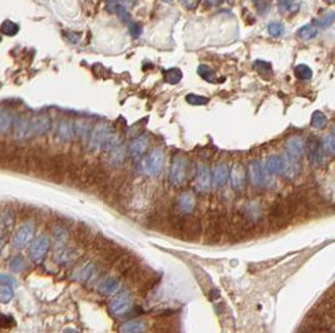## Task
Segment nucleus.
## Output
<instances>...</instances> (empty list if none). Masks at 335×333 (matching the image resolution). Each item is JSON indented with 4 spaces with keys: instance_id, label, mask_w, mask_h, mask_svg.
Masks as SVG:
<instances>
[{
    "instance_id": "obj_51",
    "label": "nucleus",
    "mask_w": 335,
    "mask_h": 333,
    "mask_svg": "<svg viewBox=\"0 0 335 333\" xmlns=\"http://www.w3.org/2000/svg\"><path fill=\"white\" fill-rule=\"evenodd\" d=\"M119 1H121L123 6H132L133 4L136 3V0H119Z\"/></svg>"
},
{
    "instance_id": "obj_20",
    "label": "nucleus",
    "mask_w": 335,
    "mask_h": 333,
    "mask_svg": "<svg viewBox=\"0 0 335 333\" xmlns=\"http://www.w3.org/2000/svg\"><path fill=\"white\" fill-rule=\"evenodd\" d=\"M265 169L269 174H279L283 169V157L281 155H270L265 162Z\"/></svg>"
},
{
    "instance_id": "obj_11",
    "label": "nucleus",
    "mask_w": 335,
    "mask_h": 333,
    "mask_svg": "<svg viewBox=\"0 0 335 333\" xmlns=\"http://www.w3.org/2000/svg\"><path fill=\"white\" fill-rule=\"evenodd\" d=\"M300 172V166H299V159L292 158L288 153L283 155V169L281 173L286 179H292Z\"/></svg>"
},
{
    "instance_id": "obj_36",
    "label": "nucleus",
    "mask_w": 335,
    "mask_h": 333,
    "mask_svg": "<svg viewBox=\"0 0 335 333\" xmlns=\"http://www.w3.org/2000/svg\"><path fill=\"white\" fill-rule=\"evenodd\" d=\"M54 239L55 244H57L58 247L64 246V243H66L67 239H68V230L64 227H58L54 230Z\"/></svg>"
},
{
    "instance_id": "obj_42",
    "label": "nucleus",
    "mask_w": 335,
    "mask_h": 333,
    "mask_svg": "<svg viewBox=\"0 0 335 333\" xmlns=\"http://www.w3.org/2000/svg\"><path fill=\"white\" fill-rule=\"evenodd\" d=\"M116 13H117V15H118L119 21H123V23H130V21H131V14H130V12H128L127 9H126V6H123L121 4V5H119L118 8H117Z\"/></svg>"
},
{
    "instance_id": "obj_4",
    "label": "nucleus",
    "mask_w": 335,
    "mask_h": 333,
    "mask_svg": "<svg viewBox=\"0 0 335 333\" xmlns=\"http://www.w3.org/2000/svg\"><path fill=\"white\" fill-rule=\"evenodd\" d=\"M165 163V154L162 149H155L146 155L145 159L142 161V169L147 175L156 177L161 173L162 166Z\"/></svg>"
},
{
    "instance_id": "obj_53",
    "label": "nucleus",
    "mask_w": 335,
    "mask_h": 333,
    "mask_svg": "<svg viewBox=\"0 0 335 333\" xmlns=\"http://www.w3.org/2000/svg\"><path fill=\"white\" fill-rule=\"evenodd\" d=\"M324 1H327L328 4H333V3H335V0H324Z\"/></svg>"
},
{
    "instance_id": "obj_19",
    "label": "nucleus",
    "mask_w": 335,
    "mask_h": 333,
    "mask_svg": "<svg viewBox=\"0 0 335 333\" xmlns=\"http://www.w3.org/2000/svg\"><path fill=\"white\" fill-rule=\"evenodd\" d=\"M58 138L63 142H68L73 138L74 133V124L68 119H62L58 124Z\"/></svg>"
},
{
    "instance_id": "obj_22",
    "label": "nucleus",
    "mask_w": 335,
    "mask_h": 333,
    "mask_svg": "<svg viewBox=\"0 0 335 333\" xmlns=\"http://www.w3.org/2000/svg\"><path fill=\"white\" fill-rule=\"evenodd\" d=\"M121 332L124 333H141L146 331V323L143 321H139V319H133V321L127 322L124 323L121 328H119Z\"/></svg>"
},
{
    "instance_id": "obj_37",
    "label": "nucleus",
    "mask_w": 335,
    "mask_h": 333,
    "mask_svg": "<svg viewBox=\"0 0 335 333\" xmlns=\"http://www.w3.org/2000/svg\"><path fill=\"white\" fill-rule=\"evenodd\" d=\"M14 224V215L12 212H4L3 214H0V228L4 229H9L13 227Z\"/></svg>"
},
{
    "instance_id": "obj_30",
    "label": "nucleus",
    "mask_w": 335,
    "mask_h": 333,
    "mask_svg": "<svg viewBox=\"0 0 335 333\" xmlns=\"http://www.w3.org/2000/svg\"><path fill=\"white\" fill-rule=\"evenodd\" d=\"M254 68L256 69V72L260 75H263V77H270V75L272 74L271 64L268 63V62L256 61L254 63Z\"/></svg>"
},
{
    "instance_id": "obj_23",
    "label": "nucleus",
    "mask_w": 335,
    "mask_h": 333,
    "mask_svg": "<svg viewBox=\"0 0 335 333\" xmlns=\"http://www.w3.org/2000/svg\"><path fill=\"white\" fill-rule=\"evenodd\" d=\"M318 26L314 25V24H306V25L301 26L299 29L298 37L300 38L301 41H312V39H314L318 35Z\"/></svg>"
},
{
    "instance_id": "obj_33",
    "label": "nucleus",
    "mask_w": 335,
    "mask_h": 333,
    "mask_svg": "<svg viewBox=\"0 0 335 333\" xmlns=\"http://www.w3.org/2000/svg\"><path fill=\"white\" fill-rule=\"evenodd\" d=\"M325 124H327V117H325V114H323V113L319 112V110L313 113L312 126L314 129H321V128L325 126Z\"/></svg>"
},
{
    "instance_id": "obj_29",
    "label": "nucleus",
    "mask_w": 335,
    "mask_h": 333,
    "mask_svg": "<svg viewBox=\"0 0 335 333\" xmlns=\"http://www.w3.org/2000/svg\"><path fill=\"white\" fill-rule=\"evenodd\" d=\"M182 79V72L179 68H171L165 72V81L168 84H177Z\"/></svg>"
},
{
    "instance_id": "obj_28",
    "label": "nucleus",
    "mask_w": 335,
    "mask_h": 333,
    "mask_svg": "<svg viewBox=\"0 0 335 333\" xmlns=\"http://www.w3.org/2000/svg\"><path fill=\"white\" fill-rule=\"evenodd\" d=\"M124 159V150L123 146H119V143L117 146H114L113 148H111V157L110 161L113 166H118L123 162Z\"/></svg>"
},
{
    "instance_id": "obj_21",
    "label": "nucleus",
    "mask_w": 335,
    "mask_h": 333,
    "mask_svg": "<svg viewBox=\"0 0 335 333\" xmlns=\"http://www.w3.org/2000/svg\"><path fill=\"white\" fill-rule=\"evenodd\" d=\"M119 288V281L114 277H108V278L104 279L103 282L99 286V292H102L106 296H112L117 292V290Z\"/></svg>"
},
{
    "instance_id": "obj_49",
    "label": "nucleus",
    "mask_w": 335,
    "mask_h": 333,
    "mask_svg": "<svg viewBox=\"0 0 335 333\" xmlns=\"http://www.w3.org/2000/svg\"><path fill=\"white\" fill-rule=\"evenodd\" d=\"M301 5V0H290L289 4V12L290 13H298Z\"/></svg>"
},
{
    "instance_id": "obj_52",
    "label": "nucleus",
    "mask_w": 335,
    "mask_h": 333,
    "mask_svg": "<svg viewBox=\"0 0 335 333\" xmlns=\"http://www.w3.org/2000/svg\"><path fill=\"white\" fill-rule=\"evenodd\" d=\"M3 246H4V238H3V236H1V233H0V250H3Z\"/></svg>"
},
{
    "instance_id": "obj_15",
    "label": "nucleus",
    "mask_w": 335,
    "mask_h": 333,
    "mask_svg": "<svg viewBox=\"0 0 335 333\" xmlns=\"http://www.w3.org/2000/svg\"><path fill=\"white\" fill-rule=\"evenodd\" d=\"M32 129L33 134H45L50 129V118L45 114H39L32 118Z\"/></svg>"
},
{
    "instance_id": "obj_43",
    "label": "nucleus",
    "mask_w": 335,
    "mask_h": 333,
    "mask_svg": "<svg viewBox=\"0 0 335 333\" xmlns=\"http://www.w3.org/2000/svg\"><path fill=\"white\" fill-rule=\"evenodd\" d=\"M128 29H130V34L132 35L133 38H138L142 33L141 25H139L138 23H136V21H131L130 23H128Z\"/></svg>"
},
{
    "instance_id": "obj_44",
    "label": "nucleus",
    "mask_w": 335,
    "mask_h": 333,
    "mask_svg": "<svg viewBox=\"0 0 335 333\" xmlns=\"http://www.w3.org/2000/svg\"><path fill=\"white\" fill-rule=\"evenodd\" d=\"M0 283L1 285H9V286H17V279L10 274H4L0 273Z\"/></svg>"
},
{
    "instance_id": "obj_6",
    "label": "nucleus",
    "mask_w": 335,
    "mask_h": 333,
    "mask_svg": "<svg viewBox=\"0 0 335 333\" xmlns=\"http://www.w3.org/2000/svg\"><path fill=\"white\" fill-rule=\"evenodd\" d=\"M35 228L33 223H25L23 227H21L18 229V232L15 233L14 238H13V247L15 250H21L28 246L30 241H32L33 236H34Z\"/></svg>"
},
{
    "instance_id": "obj_50",
    "label": "nucleus",
    "mask_w": 335,
    "mask_h": 333,
    "mask_svg": "<svg viewBox=\"0 0 335 333\" xmlns=\"http://www.w3.org/2000/svg\"><path fill=\"white\" fill-rule=\"evenodd\" d=\"M66 37L68 41L72 42V43H74V44L78 43L79 39H81V34H79V33H74V32H67Z\"/></svg>"
},
{
    "instance_id": "obj_3",
    "label": "nucleus",
    "mask_w": 335,
    "mask_h": 333,
    "mask_svg": "<svg viewBox=\"0 0 335 333\" xmlns=\"http://www.w3.org/2000/svg\"><path fill=\"white\" fill-rule=\"evenodd\" d=\"M187 177V161L183 155H176L172 161L170 169V183L174 187H181Z\"/></svg>"
},
{
    "instance_id": "obj_13",
    "label": "nucleus",
    "mask_w": 335,
    "mask_h": 333,
    "mask_svg": "<svg viewBox=\"0 0 335 333\" xmlns=\"http://www.w3.org/2000/svg\"><path fill=\"white\" fill-rule=\"evenodd\" d=\"M309 146H308V153H309L310 161L314 163V166H321L325 161V155H324V150L320 146L316 139H310Z\"/></svg>"
},
{
    "instance_id": "obj_1",
    "label": "nucleus",
    "mask_w": 335,
    "mask_h": 333,
    "mask_svg": "<svg viewBox=\"0 0 335 333\" xmlns=\"http://www.w3.org/2000/svg\"><path fill=\"white\" fill-rule=\"evenodd\" d=\"M294 217V212H292V208L288 198L275 202L268 213V219H269V224L272 229H280V228L285 227L290 219Z\"/></svg>"
},
{
    "instance_id": "obj_16",
    "label": "nucleus",
    "mask_w": 335,
    "mask_h": 333,
    "mask_svg": "<svg viewBox=\"0 0 335 333\" xmlns=\"http://www.w3.org/2000/svg\"><path fill=\"white\" fill-rule=\"evenodd\" d=\"M245 169L241 164H236V166H232V169L230 170V182H231V186L234 189L239 190L244 187V183H245Z\"/></svg>"
},
{
    "instance_id": "obj_12",
    "label": "nucleus",
    "mask_w": 335,
    "mask_h": 333,
    "mask_svg": "<svg viewBox=\"0 0 335 333\" xmlns=\"http://www.w3.org/2000/svg\"><path fill=\"white\" fill-rule=\"evenodd\" d=\"M286 153L292 158L300 159L304 154V141L300 137H291L286 141Z\"/></svg>"
},
{
    "instance_id": "obj_31",
    "label": "nucleus",
    "mask_w": 335,
    "mask_h": 333,
    "mask_svg": "<svg viewBox=\"0 0 335 333\" xmlns=\"http://www.w3.org/2000/svg\"><path fill=\"white\" fill-rule=\"evenodd\" d=\"M0 30H1L3 34L8 35V37H14L19 32V25L12 21H5L0 26Z\"/></svg>"
},
{
    "instance_id": "obj_25",
    "label": "nucleus",
    "mask_w": 335,
    "mask_h": 333,
    "mask_svg": "<svg viewBox=\"0 0 335 333\" xmlns=\"http://www.w3.org/2000/svg\"><path fill=\"white\" fill-rule=\"evenodd\" d=\"M295 77L299 78L300 81H309L313 77V70L309 65L306 64H299V65L295 66L294 69Z\"/></svg>"
},
{
    "instance_id": "obj_40",
    "label": "nucleus",
    "mask_w": 335,
    "mask_h": 333,
    "mask_svg": "<svg viewBox=\"0 0 335 333\" xmlns=\"http://www.w3.org/2000/svg\"><path fill=\"white\" fill-rule=\"evenodd\" d=\"M88 130H89V124L86 123V122L79 121L74 124V133L77 135H79V137H81V135L84 137V135L88 133Z\"/></svg>"
},
{
    "instance_id": "obj_34",
    "label": "nucleus",
    "mask_w": 335,
    "mask_h": 333,
    "mask_svg": "<svg viewBox=\"0 0 335 333\" xmlns=\"http://www.w3.org/2000/svg\"><path fill=\"white\" fill-rule=\"evenodd\" d=\"M335 23V12H329L324 15L323 18L316 21V26L321 29H327Z\"/></svg>"
},
{
    "instance_id": "obj_46",
    "label": "nucleus",
    "mask_w": 335,
    "mask_h": 333,
    "mask_svg": "<svg viewBox=\"0 0 335 333\" xmlns=\"http://www.w3.org/2000/svg\"><path fill=\"white\" fill-rule=\"evenodd\" d=\"M14 323V319L12 316H8V314H1L0 316V326L1 327H10Z\"/></svg>"
},
{
    "instance_id": "obj_48",
    "label": "nucleus",
    "mask_w": 335,
    "mask_h": 333,
    "mask_svg": "<svg viewBox=\"0 0 335 333\" xmlns=\"http://www.w3.org/2000/svg\"><path fill=\"white\" fill-rule=\"evenodd\" d=\"M200 0H182V5L185 6L187 10H194L199 5Z\"/></svg>"
},
{
    "instance_id": "obj_2",
    "label": "nucleus",
    "mask_w": 335,
    "mask_h": 333,
    "mask_svg": "<svg viewBox=\"0 0 335 333\" xmlns=\"http://www.w3.org/2000/svg\"><path fill=\"white\" fill-rule=\"evenodd\" d=\"M117 144H118V141L114 134H112L111 128L107 124H98L90 133L89 149L98 150L101 148L111 149Z\"/></svg>"
},
{
    "instance_id": "obj_7",
    "label": "nucleus",
    "mask_w": 335,
    "mask_h": 333,
    "mask_svg": "<svg viewBox=\"0 0 335 333\" xmlns=\"http://www.w3.org/2000/svg\"><path fill=\"white\" fill-rule=\"evenodd\" d=\"M49 246H50V241L46 236L38 237V238L33 242L32 246H30L29 252H30V257H32V259L35 262V263L39 264L43 262V259L45 258V256H46V252H48V250H49Z\"/></svg>"
},
{
    "instance_id": "obj_55",
    "label": "nucleus",
    "mask_w": 335,
    "mask_h": 333,
    "mask_svg": "<svg viewBox=\"0 0 335 333\" xmlns=\"http://www.w3.org/2000/svg\"><path fill=\"white\" fill-rule=\"evenodd\" d=\"M227 3H230V4H234L235 3V0H226Z\"/></svg>"
},
{
    "instance_id": "obj_54",
    "label": "nucleus",
    "mask_w": 335,
    "mask_h": 333,
    "mask_svg": "<svg viewBox=\"0 0 335 333\" xmlns=\"http://www.w3.org/2000/svg\"><path fill=\"white\" fill-rule=\"evenodd\" d=\"M162 1H165V3H172L175 0H162Z\"/></svg>"
},
{
    "instance_id": "obj_41",
    "label": "nucleus",
    "mask_w": 335,
    "mask_h": 333,
    "mask_svg": "<svg viewBox=\"0 0 335 333\" xmlns=\"http://www.w3.org/2000/svg\"><path fill=\"white\" fill-rule=\"evenodd\" d=\"M24 264L25 263H24L23 257L17 256L10 261V270L14 271V272H21V271L24 270Z\"/></svg>"
},
{
    "instance_id": "obj_47",
    "label": "nucleus",
    "mask_w": 335,
    "mask_h": 333,
    "mask_svg": "<svg viewBox=\"0 0 335 333\" xmlns=\"http://www.w3.org/2000/svg\"><path fill=\"white\" fill-rule=\"evenodd\" d=\"M289 4L290 0H277V8H279V12L281 14H284L285 12H289Z\"/></svg>"
},
{
    "instance_id": "obj_17",
    "label": "nucleus",
    "mask_w": 335,
    "mask_h": 333,
    "mask_svg": "<svg viewBox=\"0 0 335 333\" xmlns=\"http://www.w3.org/2000/svg\"><path fill=\"white\" fill-rule=\"evenodd\" d=\"M148 146H150V141L146 135H141V137H137L136 139H133L130 144V154L132 157H138V155H142L143 153L147 150Z\"/></svg>"
},
{
    "instance_id": "obj_9",
    "label": "nucleus",
    "mask_w": 335,
    "mask_h": 333,
    "mask_svg": "<svg viewBox=\"0 0 335 333\" xmlns=\"http://www.w3.org/2000/svg\"><path fill=\"white\" fill-rule=\"evenodd\" d=\"M248 178L254 187L260 188L265 186V170L259 161H254L248 166Z\"/></svg>"
},
{
    "instance_id": "obj_10",
    "label": "nucleus",
    "mask_w": 335,
    "mask_h": 333,
    "mask_svg": "<svg viewBox=\"0 0 335 333\" xmlns=\"http://www.w3.org/2000/svg\"><path fill=\"white\" fill-rule=\"evenodd\" d=\"M14 134L17 139H26L33 134L32 119L22 115L17 119L14 125Z\"/></svg>"
},
{
    "instance_id": "obj_35",
    "label": "nucleus",
    "mask_w": 335,
    "mask_h": 333,
    "mask_svg": "<svg viewBox=\"0 0 335 333\" xmlns=\"http://www.w3.org/2000/svg\"><path fill=\"white\" fill-rule=\"evenodd\" d=\"M14 297L13 288L9 285H4L0 287V302L1 303H9Z\"/></svg>"
},
{
    "instance_id": "obj_24",
    "label": "nucleus",
    "mask_w": 335,
    "mask_h": 333,
    "mask_svg": "<svg viewBox=\"0 0 335 333\" xmlns=\"http://www.w3.org/2000/svg\"><path fill=\"white\" fill-rule=\"evenodd\" d=\"M14 123L12 113L6 109H0V134L6 133Z\"/></svg>"
},
{
    "instance_id": "obj_18",
    "label": "nucleus",
    "mask_w": 335,
    "mask_h": 333,
    "mask_svg": "<svg viewBox=\"0 0 335 333\" xmlns=\"http://www.w3.org/2000/svg\"><path fill=\"white\" fill-rule=\"evenodd\" d=\"M230 177V169H228L227 164L219 163L214 170V184L217 188H223L228 181Z\"/></svg>"
},
{
    "instance_id": "obj_38",
    "label": "nucleus",
    "mask_w": 335,
    "mask_h": 333,
    "mask_svg": "<svg viewBox=\"0 0 335 333\" xmlns=\"http://www.w3.org/2000/svg\"><path fill=\"white\" fill-rule=\"evenodd\" d=\"M186 102L191 105H205L208 103V98L197 94H187L186 95Z\"/></svg>"
},
{
    "instance_id": "obj_58",
    "label": "nucleus",
    "mask_w": 335,
    "mask_h": 333,
    "mask_svg": "<svg viewBox=\"0 0 335 333\" xmlns=\"http://www.w3.org/2000/svg\"><path fill=\"white\" fill-rule=\"evenodd\" d=\"M254 1H256V0H254Z\"/></svg>"
},
{
    "instance_id": "obj_57",
    "label": "nucleus",
    "mask_w": 335,
    "mask_h": 333,
    "mask_svg": "<svg viewBox=\"0 0 335 333\" xmlns=\"http://www.w3.org/2000/svg\"><path fill=\"white\" fill-rule=\"evenodd\" d=\"M334 137H335V128H334Z\"/></svg>"
},
{
    "instance_id": "obj_45",
    "label": "nucleus",
    "mask_w": 335,
    "mask_h": 333,
    "mask_svg": "<svg viewBox=\"0 0 335 333\" xmlns=\"http://www.w3.org/2000/svg\"><path fill=\"white\" fill-rule=\"evenodd\" d=\"M119 6V0H106V10L108 13H116Z\"/></svg>"
},
{
    "instance_id": "obj_39",
    "label": "nucleus",
    "mask_w": 335,
    "mask_h": 333,
    "mask_svg": "<svg viewBox=\"0 0 335 333\" xmlns=\"http://www.w3.org/2000/svg\"><path fill=\"white\" fill-rule=\"evenodd\" d=\"M324 150H327L329 154L335 155V137L333 134H328L323 141Z\"/></svg>"
},
{
    "instance_id": "obj_56",
    "label": "nucleus",
    "mask_w": 335,
    "mask_h": 333,
    "mask_svg": "<svg viewBox=\"0 0 335 333\" xmlns=\"http://www.w3.org/2000/svg\"><path fill=\"white\" fill-rule=\"evenodd\" d=\"M66 332H78V331H75V330H67Z\"/></svg>"
},
{
    "instance_id": "obj_5",
    "label": "nucleus",
    "mask_w": 335,
    "mask_h": 333,
    "mask_svg": "<svg viewBox=\"0 0 335 333\" xmlns=\"http://www.w3.org/2000/svg\"><path fill=\"white\" fill-rule=\"evenodd\" d=\"M132 307V297H131L128 291H123L111 301L110 308L111 312L114 316H123L124 313H127Z\"/></svg>"
},
{
    "instance_id": "obj_32",
    "label": "nucleus",
    "mask_w": 335,
    "mask_h": 333,
    "mask_svg": "<svg viewBox=\"0 0 335 333\" xmlns=\"http://www.w3.org/2000/svg\"><path fill=\"white\" fill-rule=\"evenodd\" d=\"M268 32H269L270 37L279 38L285 33V26L281 21H271L268 25Z\"/></svg>"
},
{
    "instance_id": "obj_8",
    "label": "nucleus",
    "mask_w": 335,
    "mask_h": 333,
    "mask_svg": "<svg viewBox=\"0 0 335 333\" xmlns=\"http://www.w3.org/2000/svg\"><path fill=\"white\" fill-rule=\"evenodd\" d=\"M196 174V189L200 193H207L211 189V172L207 164L200 163Z\"/></svg>"
},
{
    "instance_id": "obj_14",
    "label": "nucleus",
    "mask_w": 335,
    "mask_h": 333,
    "mask_svg": "<svg viewBox=\"0 0 335 333\" xmlns=\"http://www.w3.org/2000/svg\"><path fill=\"white\" fill-rule=\"evenodd\" d=\"M177 206L181 213L183 214H191L196 207V198L195 195L190 192L182 193L177 199Z\"/></svg>"
},
{
    "instance_id": "obj_26",
    "label": "nucleus",
    "mask_w": 335,
    "mask_h": 333,
    "mask_svg": "<svg viewBox=\"0 0 335 333\" xmlns=\"http://www.w3.org/2000/svg\"><path fill=\"white\" fill-rule=\"evenodd\" d=\"M197 73L202 79H205L208 83H216V73L210 68V66L205 65V64H201V65L197 68Z\"/></svg>"
},
{
    "instance_id": "obj_27",
    "label": "nucleus",
    "mask_w": 335,
    "mask_h": 333,
    "mask_svg": "<svg viewBox=\"0 0 335 333\" xmlns=\"http://www.w3.org/2000/svg\"><path fill=\"white\" fill-rule=\"evenodd\" d=\"M95 271H97V268H95L94 264H87L83 268H81L79 272L75 273L74 278L78 279V281H87L90 277L94 276Z\"/></svg>"
}]
</instances>
